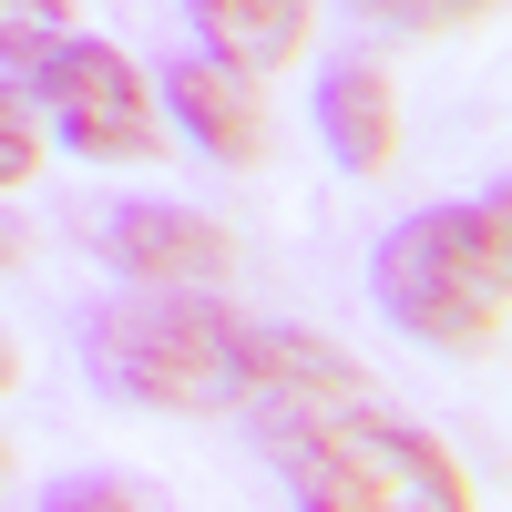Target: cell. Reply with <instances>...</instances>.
I'll list each match as a JSON object with an SVG mask.
<instances>
[{"label": "cell", "instance_id": "obj_1", "mask_svg": "<svg viewBox=\"0 0 512 512\" xmlns=\"http://www.w3.org/2000/svg\"><path fill=\"white\" fill-rule=\"evenodd\" d=\"M246 410H256V441L287 472V492L318 512H390V502L461 512L472 502V472L431 431H410L400 410L369 400V369H338V379H308V390H277Z\"/></svg>", "mask_w": 512, "mask_h": 512}, {"label": "cell", "instance_id": "obj_2", "mask_svg": "<svg viewBox=\"0 0 512 512\" xmlns=\"http://www.w3.org/2000/svg\"><path fill=\"white\" fill-rule=\"evenodd\" d=\"M369 297L379 318L410 328L441 359H492L512 328V205L502 185L472 205H420L369 246Z\"/></svg>", "mask_w": 512, "mask_h": 512}, {"label": "cell", "instance_id": "obj_3", "mask_svg": "<svg viewBox=\"0 0 512 512\" xmlns=\"http://www.w3.org/2000/svg\"><path fill=\"white\" fill-rule=\"evenodd\" d=\"M82 369H93L103 400L216 420L256 400V318L216 308V287H154V297H123V308H93Z\"/></svg>", "mask_w": 512, "mask_h": 512}, {"label": "cell", "instance_id": "obj_4", "mask_svg": "<svg viewBox=\"0 0 512 512\" xmlns=\"http://www.w3.org/2000/svg\"><path fill=\"white\" fill-rule=\"evenodd\" d=\"M31 103L82 164H154L164 154V103H154L144 62L123 52V41L82 31V21L31 62Z\"/></svg>", "mask_w": 512, "mask_h": 512}, {"label": "cell", "instance_id": "obj_5", "mask_svg": "<svg viewBox=\"0 0 512 512\" xmlns=\"http://www.w3.org/2000/svg\"><path fill=\"white\" fill-rule=\"evenodd\" d=\"M154 103L185 123V144H195V154L236 164V175H256V164H267V144H277L267 72H246V62H216V52H205V62H175Z\"/></svg>", "mask_w": 512, "mask_h": 512}, {"label": "cell", "instance_id": "obj_6", "mask_svg": "<svg viewBox=\"0 0 512 512\" xmlns=\"http://www.w3.org/2000/svg\"><path fill=\"white\" fill-rule=\"evenodd\" d=\"M103 256L134 287H226L236 277V236L216 216H195V205H113Z\"/></svg>", "mask_w": 512, "mask_h": 512}, {"label": "cell", "instance_id": "obj_7", "mask_svg": "<svg viewBox=\"0 0 512 512\" xmlns=\"http://www.w3.org/2000/svg\"><path fill=\"white\" fill-rule=\"evenodd\" d=\"M318 134L338 175H390L400 164V82L390 62H328L318 72Z\"/></svg>", "mask_w": 512, "mask_h": 512}, {"label": "cell", "instance_id": "obj_8", "mask_svg": "<svg viewBox=\"0 0 512 512\" xmlns=\"http://www.w3.org/2000/svg\"><path fill=\"white\" fill-rule=\"evenodd\" d=\"M185 21H195V41L216 62L287 72V62H308V41H318V0H185Z\"/></svg>", "mask_w": 512, "mask_h": 512}, {"label": "cell", "instance_id": "obj_9", "mask_svg": "<svg viewBox=\"0 0 512 512\" xmlns=\"http://www.w3.org/2000/svg\"><path fill=\"white\" fill-rule=\"evenodd\" d=\"M72 31V0H0V82H31V62L52 52V41Z\"/></svg>", "mask_w": 512, "mask_h": 512}, {"label": "cell", "instance_id": "obj_10", "mask_svg": "<svg viewBox=\"0 0 512 512\" xmlns=\"http://www.w3.org/2000/svg\"><path fill=\"white\" fill-rule=\"evenodd\" d=\"M31 175H41V113L11 93V82H0V195L31 185Z\"/></svg>", "mask_w": 512, "mask_h": 512}, {"label": "cell", "instance_id": "obj_11", "mask_svg": "<svg viewBox=\"0 0 512 512\" xmlns=\"http://www.w3.org/2000/svg\"><path fill=\"white\" fill-rule=\"evenodd\" d=\"M359 11L400 31H461V21H492V0H359Z\"/></svg>", "mask_w": 512, "mask_h": 512}, {"label": "cell", "instance_id": "obj_12", "mask_svg": "<svg viewBox=\"0 0 512 512\" xmlns=\"http://www.w3.org/2000/svg\"><path fill=\"white\" fill-rule=\"evenodd\" d=\"M41 502H52V512H62V502H82V512H113V502H134V482H103V472H62V482L41 492Z\"/></svg>", "mask_w": 512, "mask_h": 512}, {"label": "cell", "instance_id": "obj_13", "mask_svg": "<svg viewBox=\"0 0 512 512\" xmlns=\"http://www.w3.org/2000/svg\"><path fill=\"white\" fill-rule=\"evenodd\" d=\"M21 390V349H11V338H0V400H11Z\"/></svg>", "mask_w": 512, "mask_h": 512}, {"label": "cell", "instance_id": "obj_14", "mask_svg": "<svg viewBox=\"0 0 512 512\" xmlns=\"http://www.w3.org/2000/svg\"><path fill=\"white\" fill-rule=\"evenodd\" d=\"M11 256H21V236H11V226H0V267H11Z\"/></svg>", "mask_w": 512, "mask_h": 512}, {"label": "cell", "instance_id": "obj_15", "mask_svg": "<svg viewBox=\"0 0 512 512\" xmlns=\"http://www.w3.org/2000/svg\"><path fill=\"white\" fill-rule=\"evenodd\" d=\"M0 472H11V451H0Z\"/></svg>", "mask_w": 512, "mask_h": 512}]
</instances>
